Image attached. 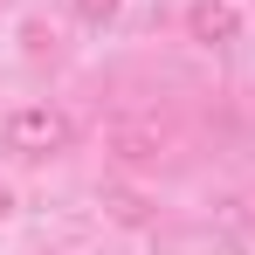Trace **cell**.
<instances>
[{
    "label": "cell",
    "instance_id": "cell-4",
    "mask_svg": "<svg viewBox=\"0 0 255 255\" xmlns=\"http://www.w3.org/2000/svg\"><path fill=\"white\" fill-rule=\"evenodd\" d=\"M7 214H14V186H0V221H7Z\"/></svg>",
    "mask_w": 255,
    "mask_h": 255
},
{
    "label": "cell",
    "instance_id": "cell-3",
    "mask_svg": "<svg viewBox=\"0 0 255 255\" xmlns=\"http://www.w3.org/2000/svg\"><path fill=\"white\" fill-rule=\"evenodd\" d=\"M118 7H125V0H76V14H83L90 28H104V21H111Z\"/></svg>",
    "mask_w": 255,
    "mask_h": 255
},
{
    "label": "cell",
    "instance_id": "cell-2",
    "mask_svg": "<svg viewBox=\"0 0 255 255\" xmlns=\"http://www.w3.org/2000/svg\"><path fill=\"white\" fill-rule=\"evenodd\" d=\"M186 35L200 48L242 42V7H235V0H193V7H186Z\"/></svg>",
    "mask_w": 255,
    "mask_h": 255
},
{
    "label": "cell",
    "instance_id": "cell-1",
    "mask_svg": "<svg viewBox=\"0 0 255 255\" xmlns=\"http://www.w3.org/2000/svg\"><path fill=\"white\" fill-rule=\"evenodd\" d=\"M69 138H76V125L55 104H21V111L0 118V145L14 159H55V152H69Z\"/></svg>",
    "mask_w": 255,
    "mask_h": 255
}]
</instances>
